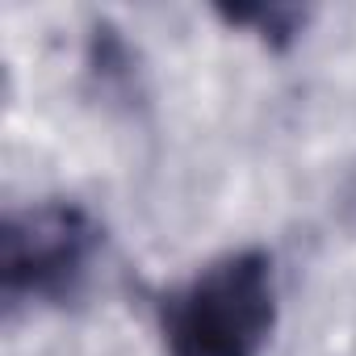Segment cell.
<instances>
[{
    "label": "cell",
    "mask_w": 356,
    "mask_h": 356,
    "mask_svg": "<svg viewBox=\"0 0 356 356\" xmlns=\"http://www.w3.org/2000/svg\"><path fill=\"white\" fill-rule=\"evenodd\" d=\"M277 327L273 260L260 248L227 252L159 298L168 356H260Z\"/></svg>",
    "instance_id": "cell-1"
},
{
    "label": "cell",
    "mask_w": 356,
    "mask_h": 356,
    "mask_svg": "<svg viewBox=\"0 0 356 356\" xmlns=\"http://www.w3.org/2000/svg\"><path fill=\"white\" fill-rule=\"evenodd\" d=\"M101 248L92 214L76 202H42L5 218L0 289L5 302H67L80 293Z\"/></svg>",
    "instance_id": "cell-2"
}]
</instances>
